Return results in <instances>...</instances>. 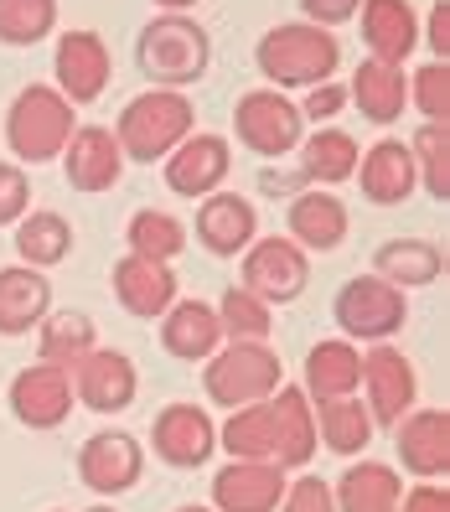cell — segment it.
<instances>
[{"label":"cell","instance_id":"bcb514c9","mask_svg":"<svg viewBox=\"0 0 450 512\" xmlns=\"http://www.w3.org/2000/svg\"><path fill=\"white\" fill-rule=\"evenodd\" d=\"M430 52H435V63H445V57H450V6H445V0H435V6H430Z\"/></svg>","mask_w":450,"mask_h":512},{"label":"cell","instance_id":"5bb4252c","mask_svg":"<svg viewBox=\"0 0 450 512\" xmlns=\"http://www.w3.org/2000/svg\"><path fill=\"white\" fill-rule=\"evenodd\" d=\"M73 388H78V399L94 409V414H119V409L135 404L140 373H135V363H130L119 347H94V352L78 363Z\"/></svg>","mask_w":450,"mask_h":512},{"label":"cell","instance_id":"44dd1931","mask_svg":"<svg viewBox=\"0 0 450 512\" xmlns=\"http://www.w3.org/2000/svg\"><path fill=\"white\" fill-rule=\"evenodd\" d=\"M52 316V280L42 269L6 264L0 269V337H26Z\"/></svg>","mask_w":450,"mask_h":512},{"label":"cell","instance_id":"5b68a950","mask_svg":"<svg viewBox=\"0 0 450 512\" xmlns=\"http://www.w3.org/2000/svg\"><path fill=\"white\" fill-rule=\"evenodd\" d=\"M6 140H11L16 156L32 161V166L63 156V145L73 140V104L47 83L21 88L11 114H6Z\"/></svg>","mask_w":450,"mask_h":512},{"label":"cell","instance_id":"f1b7e54d","mask_svg":"<svg viewBox=\"0 0 450 512\" xmlns=\"http://www.w3.org/2000/svg\"><path fill=\"white\" fill-rule=\"evenodd\" d=\"M440 244H430V238H394V244H383L373 254V275L388 280L394 290H419V285H435L440 280Z\"/></svg>","mask_w":450,"mask_h":512},{"label":"cell","instance_id":"484cf974","mask_svg":"<svg viewBox=\"0 0 450 512\" xmlns=\"http://www.w3.org/2000/svg\"><path fill=\"white\" fill-rule=\"evenodd\" d=\"M363 42L373 52V63L399 68L419 42V21L409 0H363Z\"/></svg>","mask_w":450,"mask_h":512},{"label":"cell","instance_id":"7bdbcfd3","mask_svg":"<svg viewBox=\"0 0 450 512\" xmlns=\"http://www.w3.org/2000/svg\"><path fill=\"white\" fill-rule=\"evenodd\" d=\"M300 109V119H316V130L326 125V119H337L342 114V88L337 83H316L311 88V99L306 104H295Z\"/></svg>","mask_w":450,"mask_h":512},{"label":"cell","instance_id":"8d00e7d4","mask_svg":"<svg viewBox=\"0 0 450 512\" xmlns=\"http://www.w3.org/2000/svg\"><path fill=\"white\" fill-rule=\"evenodd\" d=\"M218 326H223V337L228 342H269V331H275V316H269V306L259 295H249L244 285H233L223 290L218 300Z\"/></svg>","mask_w":450,"mask_h":512},{"label":"cell","instance_id":"f6af8a7d","mask_svg":"<svg viewBox=\"0 0 450 512\" xmlns=\"http://www.w3.org/2000/svg\"><path fill=\"white\" fill-rule=\"evenodd\" d=\"M357 6L363 0H300V11L311 16V26H337V21L357 16Z\"/></svg>","mask_w":450,"mask_h":512},{"label":"cell","instance_id":"681fc988","mask_svg":"<svg viewBox=\"0 0 450 512\" xmlns=\"http://www.w3.org/2000/svg\"><path fill=\"white\" fill-rule=\"evenodd\" d=\"M88 512H114V507H104V502H99V507H88Z\"/></svg>","mask_w":450,"mask_h":512},{"label":"cell","instance_id":"4fadbf2b","mask_svg":"<svg viewBox=\"0 0 450 512\" xmlns=\"http://www.w3.org/2000/svg\"><path fill=\"white\" fill-rule=\"evenodd\" d=\"M11 414L26 430H57L73 414V378L47 363H32L11 378Z\"/></svg>","mask_w":450,"mask_h":512},{"label":"cell","instance_id":"7c38bea8","mask_svg":"<svg viewBox=\"0 0 450 512\" xmlns=\"http://www.w3.org/2000/svg\"><path fill=\"white\" fill-rule=\"evenodd\" d=\"M57 94L68 104H94L104 88H109V47L99 32H63L57 37Z\"/></svg>","mask_w":450,"mask_h":512},{"label":"cell","instance_id":"cb8c5ba5","mask_svg":"<svg viewBox=\"0 0 450 512\" xmlns=\"http://www.w3.org/2000/svg\"><path fill=\"white\" fill-rule=\"evenodd\" d=\"M357 378H363V352H357L347 337H326V342H316L306 352V383H300V394H306L311 404L352 399Z\"/></svg>","mask_w":450,"mask_h":512},{"label":"cell","instance_id":"6da1fadb","mask_svg":"<svg viewBox=\"0 0 450 512\" xmlns=\"http://www.w3.org/2000/svg\"><path fill=\"white\" fill-rule=\"evenodd\" d=\"M259 73L269 78L285 94V88H316V83H332L337 63H342V47L326 26H275V32L259 37Z\"/></svg>","mask_w":450,"mask_h":512},{"label":"cell","instance_id":"ba28073f","mask_svg":"<svg viewBox=\"0 0 450 512\" xmlns=\"http://www.w3.org/2000/svg\"><path fill=\"white\" fill-rule=\"evenodd\" d=\"M311 280V259L306 249H295L290 238H254L244 249V290L259 295L264 306H285L306 290Z\"/></svg>","mask_w":450,"mask_h":512},{"label":"cell","instance_id":"1f68e13d","mask_svg":"<svg viewBox=\"0 0 450 512\" xmlns=\"http://www.w3.org/2000/svg\"><path fill=\"white\" fill-rule=\"evenodd\" d=\"M16 254L26 269H52L73 254V228L63 213H26L16 223Z\"/></svg>","mask_w":450,"mask_h":512},{"label":"cell","instance_id":"74e56055","mask_svg":"<svg viewBox=\"0 0 450 512\" xmlns=\"http://www.w3.org/2000/svg\"><path fill=\"white\" fill-rule=\"evenodd\" d=\"M409 156H414V176L425 182L430 197H450V125H419L409 140Z\"/></svg>","mask_w":450,"mask_h":512},{"label":"cell","instance_id":"c3c4849f","mask_svg":"<svg viewBox=\"0 0 450 512\" xmlns=\"http://www.w3.org/2000/svg\"><path fill=\"white\" fill-rule=\"evenodd\" d=\"M176 512H213V507H197V502H187V507H176Z\"/></svg>","mask_w":450,"mask_h":512},{"label":"cell","instance_id":"8fae6325","mask_svg":"<svg viewBox=\"0 0 450 512\" xmlns=\"http://www.w3.org/2000/svg\"><path fill=\"white\" fill-rule=\"evenodd\" d=\"M150 440H156V456L166 466H207L213 461V450H218V425L207 419V409L197 404H166L156 414V425H150Z\"/></svg>","mask_w":450,"mask_h":512},{"label":"cell","instance_id":"4316f807","mask_svg":"<svg viewBox=\"0 0 450 512\" xmlns=\"http://www.w3.org/2000/svg\"><path fill=\"white\" fill-rule=\"evenodd\" d=\"M399 497H404V481L383 461H352L332 487L337 512H399Z\"/></svg>","mask_w":450,"mask_h":512},{"label":"cell","instance_id":"7402d4cb","mask_svg":"<svg viewBox=\"0 0 450 512\" xmlns=\"http://www.w3.org/2000/svg\"><path fill=\"white\" fill-rule=\"evenodd\" d=\"M161 347L182 363H207L223 347L218 311L207 300H171V311L161 316Z\"/></svg>","mask_w":450,"mask_h":512},{"label":"cell","instance_id":"f546056e","mask_svg":"<svg viewBox=\"0 0 450 512\" xmlns=\"http://www.w3.org/2000/svg\"><path fill=\"white\" fill-rule=\"evenodd\" d=\"M99 347V331H94V321H88L83 311H57V316H47L42 321V342H37V352H42V363L47 368H57V373H78V363L88 352Z\"/></svg>","mask_w":450,"mask_h":512},{"label":"cell","instance_id":"8992f818","mask_svg":"<svg viewBox=\"0 0 450 512\" xmlns=\"http://www.w3.org/2000/svg\"><path fill=\"white\" fill-rule=\"evenodd\" d=\"M332 316H337L347 342H388L394 331H404L409 306H404V290H394L378 275H363V280H347L337 290Z\"/></svg>","mask_w":450,"mask_h":512},{"label":"cell","instance_id":"d590c367","mask_svg":"<svg viewBox=\"0 0 450 512\" xmlns=\"http://www.w3.org/2000/svg\"><path fill=\"white\" fill-rule=\"evenodd\" d=\"M125 244H130V254H140V259L171 264L176 254L187 249V228L176 223L171 213H156V207H140V213L130 218V228H125Z\"/></svg>","mask_w":450,"mask_h":512},{"label":"cell","instance_id":"ffe728a7","mask_svg":"<svg viewBox=\"0 0 450 512\" xmlns=\"http://www.w3.org/2000/svg\"><path fill=\"white\" fill-rule=\"evenodd\" d=\"M114 300H119V306H125L130 316H140V321L166 316L171 300H176V275H171V264L125 254V259L114 264Z\"/></svg>","mask_w":450,"mask_h":512},{"label":"cell","instance_id":"ab89813d","mask_svg":"<svg viewBox=\"0 0 450 512\" xmlns=\"http://www.w3.org/2000/svg\"><path fill=\"white\" fill-rule=\"evenodd\" d=\"M414 109L425 114V125H450V68L430 63L414 78Z\"/></svg>","mask_w":450,"mask_h":512},{"label":"cell","instance_id":"ee69618b","mask_svg":"<svg viewBox=\"0 0 450 512\" xmlns=\"http://www.w3.org/2000/svg\"><path fill=\"white\" fill-rule=\"evenodd\" d=\"M399 512H450V492L440 481H419L414 492L399 497Z\"/></svg>","mask_w":450,"mask_h":512},{"label":"cell","instance_id":"9a60e30c","mask_svg":"<svg viewBox=\"0 0 450 512\" xmlns=\"http://www.w3.org/2000/svg\"><path fill=\"white\" fill-rule=\"evenodd\" d=\"M285 481L275 461H228L213 476V512H275Z\"/></svg>","mask_w":450,"mask_h":512},{"label":"cell","instance_id":"603a6c76","mask_svg":"<svg viewBox=\"0 0 450 512\" xmlns=\"http://www.w3.org/2000/svg\"><path fill=\"white\" fill-rule=\"evenodd\" d=\"M269 419H275V466L290 471V466H306L316 456V414H311V399L300 388L280 383L269 394Z\"/></svg>","mask_w":450,"mask_h":512},{"label":"cell","instance_id":"9c48e42d","mask_svg":"<svg viewBox=\"0 0 450 512\" xmlns=\"http://www.w3.org/2000/svg\"><path fill=\"white\" fill-rule=\"evenodd\" d=\"M233 119H238V140L249 150H259V156H285V150H295L300 125H306L300 109L280 94V88H254V94H244Z\"/></svg>","mask_w":450,"mask_h":512},{"label":"cell","instance_id":"d4e9b609","mask_svg":"<svg viewBox=\"0 0 450 512\" xmlns=\"http://www.w3.org/2000/svg\"><path fill=\"white\" fill-rule=\"evenodd\" d=\"M347 238V207L337 192H300L290 202V244L311 254H332Z\"/></svg>","mask_w":450,"mask_h":512},{"label":"cell","instance_id":"30bf717a","mask_svg":"<svg viewBox=\"0 0 450 512\" xmlns=\"http://www.w3.org/2000/svg\"><path fill=\"white\" fill-rule=\"evenodd\" d=\"M140 471H145V450L125 430H99V435H88L83 450H78V476H83V487L99 492V497L130 492L140 481Z\"/></svg>","mask_w":450,"mask_h":512},{"label":"cell","instance_id":"e0dca14e","mask_svg":"<svg viewBox=\"0 0 450 512\" xmlns=\"http://www.w3.org/2000/svg\"><path fill=\"white\" fill-rule=\"evenodd\" d=\"M228 166H233V156H228L223 135H187L166 156V187L176 197H213Z\"/></svg>","mask_w":450,"mask_h":512},{"label":"cell","instance_id":"7dc6e473","mask_svg":"<svg viewBox=\"0 0 450 512\" xmlns=\"http://www.w3.org/2000/svg\"><path fill=\"white\" fill-rule=\"evenodd\" d=\"M156 6H166V11H171V16H182V11H187V6H197V0H156Z\"/></svg>","mask_w":450,"mask_h":512},{"label":"cell","instance_id":"52a82bcc","mask_svg":"<svg viewBox=\"0 0 450 512\" xmlns=\"http://www.w3.org/2000/svg\"><path fill=\"white\" fill-rule=\"evenodd\" d=\"M357 388H368V399H363L368 419L373 425H388V430H394L419 399L414 363L394 342H373V352H363V378H357Z\"/></svg>","mask_w":450,"mask_h":512},{"label":"cell","instance_id":"83f0119b","mask_svg":"<svg viewBox=\"0 0 450 512\" xmlns=\"http://www.w3.org/2000/svg\"><path fill=\"white\" fill-rule=\"evenodd\" d=\"M357 176H363V197L378 202V207H399L409 192H414V156H409V145L404 140H378L363 166H357Z\"/></svg>","mask_w":450,"mask_h":512},{"label":"cell","instance_id":"2e32d148","mask_svg":"<svg viewBox=\"0 0 450 512\" xmlns=\"http://www.w3.org/2000/svg\"><path fill=\"white\" fill-rule=\"evenodd\" d=\"M394 450L404 471L414 476H445L450 471V414L445 409H409L399 425H394Z\"/></svg>","mask_w":450,"mask_h":512},{"label":"cell","instance_id":"d6986e66","mask_svg":"<svg viewBox=\"0 0 450 512\" xmlns=\"http://www.w3.org/2000/svg\"><path fill=\"white\" fill-rule=\"evenodd\" d=\"M63 171L78 192H109L125 171V150H119L114 130L104 125H83L73 130V140L63 145Z\"/></svg>","mask_w":450,"mask_h":512},{"label":"cell","instance_id":"e575fe53","mask_svg":"<svg viewBox=\"0 0 450 512\" xmlns=\"http://www.w3.org/2000/svg\"><path fill=\"white\" fill-rule=\"evenodd\" d=\"M218 445L233 461H275V419H269V399L249 404V409H233Z\"/></svg>","mask_w":450,"mask_h":512},{"label":"cell","instance_id":"3957f363","mask_svg":"<svg viewBox=\"0 0 450 512\" xmlns=\"http://www.w3.org/2000/svg\"><path fill=\"white\" fill-rule=\"evenodd\" d=\"M140 68L156 78V88H187L207 73V57H213V42L192 16H156L135 42Z\"/></svg>","mask_w":450,"mask_h":512},{"label":"cell","instance_id":"d6a6232c","mask_svg":"<svg viewBox=\"0 0 450 512\" xmlns=\"http://www.w3.org/2000/svg\"><path fill=\"white\" fill-rule=\"evenodd\" d=\"M352 94H357V109H363L373 125H394V119L404 114V99H409V83L399 68H388V63H368L357 68L352 78Z\"/></svg>","mask_w":450,"mask_h":512},{"label":"cell","instance_id":"f907efd6","mask_svg":"<svg viewBox=\"0 0 450 512\" xmlns=\"http://www.w3.org/2000/svg\"><path fill=\"white\" fill-rule=\"evenodd\" d=\"M52 512H63V507H52Z\"/></svg>","mask_w":450,"mask_h":512},{"label":"cell","instance_id":"60d3db41","mask_svg":"<svg viewBox=\"0 0 450 512\" xmlns=\"http://www.w3.org/2000/svg\"><path fill=\"white\" fill-rule=\"evenodd\" d=\"M275 512H337L332 481H321V476H295V481H285V497H280Z\"/></svg>","mask_w":450,"mask_h":512},{"label":"cell","instance_id":"ac0fdd59","mask_svg":"<svg viewBox=\"0 0 450 512\" xmlns=\"http://www.w3.org/2000/svg\"><path fill=\"white\" fill-rule=\"evenodd\" d=\"M254 238H259V213H254V202L233 197V192L202 197V207H197V244H202L207 254L238 259V254L254 244Z\"/></svg>","mask_w":450,"mask_h":512},{"label":"cell","instance_id":"277c9868","mask_svg":"<svg viewBox=\"0 0 450 512\" xmlns=\"http://www.w3.org/2000/svg\"><path fill=\"white\" fill-rule=\"evenodd\" d=\"M280 383H285L280 357L264 342H228V347H218L213 357H207V373H202L207 399L223 404L228 414L249 409V404H264Z\"/></svg>","mask_w":450,"mask_h":512},{"label":"cell","instance_id":"b9f144b4","mask_svg":"<svg viewBox=\"0 0 450 512\" xmlns=\"http://www.w3.org/2000/svg\"><path fill=\"white\" fill-rule=\"evenodd\" d=\"M26 202H32V182H26V171L0 161V228H11L26 218Z\"/></svg>","mask_w":450,"mask_h":512},{"label":"cell","instance_id":"7a4b0ae2","mask_svg":"<svg viewBox=\"0 0 450 512\" xmlns=\"http://www.w3.org/2000/svg\"><path fill=\"white\" fill-rule=\"evenodd\" d=\"M187 135H192V104L176 88H150V94H135L125 104L114 140L130 161H161Z\"/></svg>","mask_w":450,"mask_h":512},{"label":"cell","instance_id":"f35d334b","mask_svg":"<svg viewBox=\"0 0 450 512\" xmlns=\"http://www.w3.org/2000/svg\"><path fill=\"white\" fill-rule=\"evenodd\" d=\"M57 26V0H0V42L32 47Z\"/></svg>","mask_w":450,"mask_h":512},{"label":"cell","instance_id":"836d02e7","mask_svg":"<svg viewBox=\"0 0 450 512\" xmlns=\"http://www.w3.org/2000/svg\"><path fill=\"white\" fill-rule=\"evenodd\" d=\"M300 171L316 187H337L347 176H357V140L347 130H316L300 150Z\"/></svg>","mask_w":450,"mask_h":512},{"label":"cell","instance_id":"4dcf8cb0","mask_svg":"<svg viewBox=\"0 0 450 512\" xmlns=\"http://www.w3.org/2000/svg\"><path fill=\"white\" fill-rule=\"evenodd\" d=\"M316 414V440H326V450L337 456H363L373 440V419L363 409V399H321L311 404Z\"/></svg>","mask_w":450,"mask_h":512}]
</instances>
